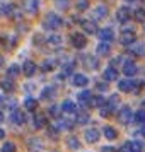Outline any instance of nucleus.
<instances>
[{"instance_id": "1", "label": "nucleus", "mask_w": 145, "mask_h": 152, "mask_svg": "<svg viewBox=\"0 0 145 152\" xmlns=\"http://www.w3.org/2000/svg\"><path fill=\"white\" fill-rule=\"evenodd\" d=\"M62 24H63L62 17H60L58 14H55V12L46 14L44 15V21H43V26H44L46 29H50V31H55V29L62 28Z\"/></svg>"}, {"instance_id": "2", "label": "nucleus", "mask_w": 145, "mask_h": 152, "mask_svg": "<svg viewBox=\"0 0 145 152\" xmlns=\"http://www.w3.org/2000/svg\"><path fill=\"white\" fill-rule=\"evenodd\" d=\"M43 140L39 137H31L28 138V151L29 152H41L43 151Z\"/></svg>"}, {"instance_id": "3", "label": "nucleus", "mask_w": 145, "mask_h": 152, "mask_svg": "<svg viewBox=\"0 0 145 152\" xmlns=\"http://www.w3.org/2000/svg\"><path fill=\"white\" fill-rule=\"evenodd\" d=\"M38 9H39L38 0H22V10H24V12L34 15L36 12H38Z\"/></svg>"}, {"instance_id": "4", "label": "nucleus", "mask_w": 145, "mask_h": 152, "mask_svg": "<svg viewBox=\"0 0 145 152\" xmlns=\"http://www.w3.org/2000/svg\"><path fill=\"white\" fill-rule=\"evenodd\" d=\"M131 118H133V113H131V108H128V106H123L121 110H119V113H118V120H119V123H130Z\"/></svg>"}, {"instance_id": "5", "label": "nucleus", "mask_w": 145, "mask_h": 152, "mask_svg": "<svg viewBox=\"0 0 145 152\" xmlns=\"http://www.w3.org/2000/svg\"><path fill=\"white\" fill-rule=\"evenodd\" d=\"M7 15L12 19V21H17V22H21L22 21V12H21V9L17 7L15 4H9V7H7Z\"/></svg>"}, {"instance_id": "6", "label": "nucleus", "mask_w": 145, "mask_h": 152, "mask_svg": "<svg viewBox=\"0 0 145 152\" xmlns=\"http://www.w3.org/2000/svg\"><path fill=\"white\" fill-rule=\"evenodd\" d=\"M118 87H119V91H123V92H138V86L131 79H128V80H119L118 82Z\"/></svg>"}, {"instance_id": "7", "label": "nucleus", "mask_w": 145, "mask_h": 152, "mask_svg": "<svg viewBox=\"0 0 145 152\" xmlns=\"http://www.w3.org/2000/svg\"><path fill=\"white\" fill-rule=\"evenodd\" d=\"M72 45L75 46L77 50H82L85 48V45H87V38L80 33H75V34H72Z\"/></svg>"}, {"instance_id": "8", "label": "nucleus", "mask_w": 145, "mask_h": 152, "mask_svg": "<svg viewBox=\"0 0 145 152\" xmlns=\"http://www.w3.org/2000/svg\"><path fill=\"white\" fill-rule=\"evenodd\" d=\"M84 137H85V140L89 144H96L97 140H99V137H101V132L97 130V128H87L85 133H84Z\"/></svg>"}, {"instance_id": "9", "label": "nucleus", "mask_w": 145, "mask_h": 152, "mask_svg": "<svg viewBox=\"0 0 145 152\" xmlns=\"http://www.w3.org/2000/svg\"><path fill=\"white\" fill-rule=\"evenodd\" d=\"M131 17V10L128 7H119L116 10V19L118 22H128Z\"/></svg>"}, {"instance_id": "10", "label": "nucleus", "mask_w": 145, "mask_h": 152, "mask_svg": "<svg viewBox=\"0 0 145 152\" xmlns=\"http://www.w3.org/2000/svg\"><path fill=\"white\" fill-rule=\"evenodd\" d=\"M119 43L123 46H131V43H135V33L133 31H125V33H121Z\"/></svg>"}, {"instance_id": "11", "label": "nucleus", "mask_w": 145, "mask_h": 152, "mask_svg": "<svg viewBox=\"0 0 145 152\" xmlns=\"http://www.w3.org/2000/svg\"><path fill=\"white\" fill-rule=\"evenodd\" d=\"M22 74L26 77H33L36 74V63L33 60H26L22 65Z\"/></svg>"}, {"instance_id": "12", "label": "nucleus", "mask_w": 145, "mask_h": 152, "mask_svg": "<svg viewBox=\"0 0 145 152\" xmlns=\"http://www.w3.org/2000/svg\"><path fill=\"white\" fill-rule=\"evenodd\" d=\"M72 84H74L75 87H85V86L89 84V79L84 75V74H74V75H72Z\"/></svg>"}, {"instance_id": "13", "label": "nucleus", "mask_w": 145, "mask_h": 152, "mask_svg": "<svg viewBox=\"0 0 145 152\" xmlns=\"http://www.w3.org/2000/svg\"><path fill=\"white\" fill-rule=\"evenodd\" d=\"M80 26H82V29L87 33V34H94V33H97L96 22L89 21V19H84V21H80Z\"/></svg>"}, {"instance_id": "14", "label": "nucleus", "mask_w": 145, "mask_h": 152, "mask_svg": "<svg viewBox=\"0 0 145 152\" xmlns=\"http://www.w3.org/2000/svg\"><path fill=\"white\" fill-rule=\"evenodd\" d=\"M10 121H12L14 125H22L24 121H26V115H24L21 110H14L12 115H10Z\"/></svg>"}, {"instance_id": "15", "label": "nucleus", "mask_w": 145, "mask_h": 152, "mask_svg": "<svg viewBox=\"0 0 145 152\" xmlns=\"http://www.w3.org/2000/svg\"><path fill=\"white\" fill-rule=\"evenodd\" d=\"M121 152H142V145L138 142H126L121 147Z\"/></svg>"}, {"instance_id": "16", "label": "nucleus", "mask_w": 145, "mask_h": 152, "mask_svg": "<svg viewBox=\"0 0 145 152\" xmlns=\"http://www.w3.org/2000/svg\"><path fill=\"white\" fill-rule=\"evenodd\" d=\"M97 34H99V38H101V39H103L104 43L111 41V39L114 38V33H113V29H111V28H104V29H101V31H97Z\"/></svg>"}, {"instance_id": "17", "label": "nucleus", "mask_w": 145, "mask_h": 152, "mask_svg": "<svg viewBox=\"0 0 145 152\" xmlns=\"http://www.w3.org/2000/svg\"><path fill=\"white\" fill-rule=\"evenodd\" d=\"M84 62H85V67L90 69V70H97V69H99V62H97L96 56L85 55V56H84Z\"/></svg>"}, {"instance_id": "18", "label": "nucleus", "mask_w": 145, "mask_h": 152, "mask_svg": "<svg viewBox=\"0 0 145 152\" xmlns=\"http://www.w3.org/2000/svg\"><path fill=\"white\" fill-rule=\"evenodd\" d=\"M123 74L126 77H133L135 74H137V65L133 62H125L123 65Z\"/></svg>"}, {"instance_id": "19", "label": "nucleus", "mask_w": 145, "mask_h": 152, "mask_svg": "<svg viewBox=\"0 0 145 152\" xmlns=\"http://www.w3.org/2000/svg\"><path fill=\"white\" fill-rule=\"evenodd\" d=\"M60 108H62L63 113H75V111H77L75 103H74V101H70V99H65V101L62 103V106H60Z\"/></svg>"}, {"instance_id": "20", "label": "nucleus", "mask_w": 145, "mask_h": 152, "mask_svg": "<svg viewBox=\"0 0 145 152\" xmlns=\"http://www.w3.org/2000/svg\"><path fill=\"white\" fill-rule=\"evenodd\" d=\"M92 15H94V19H104V17L108 15V9H106V5H97V7L92 10Z\"/></svg>"}, {"instance_id": "21", "label": "nucleus", "mask_w": 145, "mask_h": 152, "mask_svg": "<svg viewBox=\"0 0 145 152\" xmlns=\"http://www.w3.org/2000/svg\"><path fill=\"white\" fill-rule=\"evenodd\" d=\"M103 77H104V80H108V82H111V80H116V79H118V70L113 69V67H109V69L104 70Z\"/></svg>"}, {"instance_id": "22", "label": "nucleus", "mask_w": 145, "mask_h": 152, "mask_svg": "<svg viewBox=\"0 0 145 152\" xmlns=\"http://www.w3.org/2000/svg\"><path fill=\"white\" fill-rule=\"evenodd\" d=\"M96 51H97V55H101V56H108L109 55V51H111V46H109V43H99L97 45V48H96Z\"/></svg>"}, {"instance_id": "23", "label": "nucleus", "mask_w": 145, "mask_h": 152, "mask_svg": "<svg viewBox=\"0 0 145 152\" xmlns=\"http://www.w3.org/2000/svg\"><path fill=\"white\" fill-rule=\"evenodd\" d=\"M33 123H34L36 128H43V126H46V118L43 113H36L34 118H33Z\"/></svg>"}, {"instance_id": "24", "label": "nucleus", "mask_w": 145, "mask_h": 152, "mask_svg": "<svg viewBox=\"0 0 145 152\" xmlns=\"http://www.w3.org/2000/svg\"><path fill=\"white\" fill-rule=\"evenodd\" d=\"M19 74H21V67H19L17 63H14V65H10V67H9V70H7V79L14 80Z\"/></svg>"}, {"instance_id": "25", "label": "nucleus", "mask_w": 145, "mask_h": 152, "mask_svg": "<svg viewBox=\"0 0 145 152\" xmlns=\"http://www.w3.org/2000/svg\"><path fill=\"white\" fill-rule=\"evenodd\" d=\"M0 89L5 91V92H12V91H14V80H10V79H2V80H0Z\"/></svg>"}, {"instance_id": "26", "label": "nucleus", "mask_w": 145, "mask_h": 152, "mask_svg": "<svg viewBox=\"0 0 145 152\" xmlns=\"http://www.w3.org/2000/svg\"><path fill=\"white\" fill-rule=\"evenodd\" d=\"M46 45L48 46H60L62 45V36L60 34H51L46 38Z\"/></svg>"}, {"instance_id": "27", "label": "nucleus", "mask_w": 145, "mask_h": 152, "mask_svg": "<svg viewBox=\"0 0 145 152\" xmlns=\"http://www.w3.org/2000/svg\"><path fill=\"white\" fill-rule=\"evenodd\" d=\"M89 104L92 108H103V106H106V101H104L103 96H94V97H90Z\"/></svg>"}, {"instance_id": "28", "label": "nucleus", "mask_w": 145, "mask_h": 152, "mask_svg": "<svg viewBox=\"0 0 145 152\" xmlns=\"http://www.w3.org/2000/svg\"><path fill=\"white\" fill-rule=\"evenodd\" d=\"M55 94H56L55 87L48 86V87H44V89L41 91V99H51V97H55Z\"/></svg>"}, {"instance_id": "29", "label": "nucleus", "mask_w": 145, "mask_h": 152, "mask_svg": "<svg viewBox=\"0 0 145 152\" xmlns=\"http://www.w3.org/2000/svg\"><path fill=\"white\" fill-rule=\"evenodd\" d=\"M67 145H68L70 151H77L79 147H80V142H79V138L74 137V135H70L68 138H67Z\"/></svg>"}, {"instance_id": "30", "label": "nucleus", "mask_w": 145, "mask_h": 152, "mask_svg": "<svg viewBox=\"0 0 145 152\" xmlns=\"http://www.w3.org/2000/svg\"><path fill=\"white\" fill-rule=\"evenodd\" d=\"M104 137L108 138V140H114L118 137V132L113 128V126H104Z\"/></svg>"}, {"instance_id": "31", "label": "nucleus", "mask_w": 145, "mask_h": 152, "mask_svg": "<svg viewBox=\"0 0 145 152\" xmlns=\"http://www.w3.org/2000/svg\"><path fill=\"white\" fill-rule=\"evenodd\" d=\"M130 51L135 53V55H138V56H145V43H137Z\"/></svg>"}, {"instance_id": "32", "label": "nucleus", "mask_w": 145, "mask_h": 152, "mask_svg": "<svg viewBox=\"0 0 145 152\" xmlns=\"http://www.w3.org/2000/svg\"><path fill=\"white\" fill-rule=\"evenodd\" d=\"M75 121L77 123H80V125H85L87 121H89V113H87V111H79V113H77Z\"/></svg>"}, {"instance_id": "33", "label": "nucleus", "mask_w": 145, "mask_h": 152, "mask_svg": "<svg viewBox=\"0 0 145 152\" xmlns=\"http://www.w3.org/2000/svg\"><path fill=\"white\" fill-rule=\"evenodd\" d=\"M24 108H26L28 111H34L36 108H38V101L33 99V97H28V99L24 101Z\"/></svg>"}, {"instance_id": "34", "label": "nucleus", "mask_w": 145, "mask_h": 152, "mask_svg": "<svg viewBox=\"0 0 145 152\" xmlns=\"http://www.w3.org/2000/svg\"><path fill=\"white\" fill-rule=\"evenodd\" d=\"M118 104H119V96H118V94H113V96L109 97V101L106 103V106H108V108L113 111V110H114V108L118 106Z\"/></svg>"}, {"instance_id": "35", "label": "nucleus", "mask_w": 145, "mask_h": 152, "mask_svg": "<svg viewBox=\"0 0 145 152\" xmlns=\"http://www.w3.org/2000/svg\"><path fill=\"white\" fill-rule=\"evenodd\" d=\"M90 91H82V92H80V94H79V101H80V103L82 104H89V101H90Z\"/></svg>"}, {"instance_id": "36", "label": "nucleus", "mask_w": 145, "mask_h": 152, "mask_svg": "<svg viewBox=\"0 0 145 152\" xmlns=\"http://www.w3.org/2000/svg\"><path fill=\"white\" fill-rule=\"evenodd\" d=\"M55 7L60 10H67L70 7V0H55Z\"/></svg>"}, {"instance_id": "37", "label": "nucleus", "mask_w": 145, "mask_h": 152, "mask_svg": "<svg viewBox=\"0 0 145 152\" xmlns=\"http://www.w3.org/2000/svg\"><path fill=\"white\" fill-rule=\"evenodd\" d=\"M55 65H56L55 60H44V62H43V65H41V69L44 70V72H50V70L55 69Z\"/></svg>"}, {"instance_id": "38", "label": "nucleus", "mask_w": 145, "mask_h": 152, "mask_svg": "<svg viewBox=\"0 0 145 152\" xmlns=\"http://www.w3.org/2000/svg\"><path fill=\"white\" fill-rule=\"evenodd\" d=\"M133 15H135V21L137 22H145V9H137Z\"/></svg>"}, {"instance_id": "39", "label": "nucleus", "mask_w": 145, "mask_h": 152, "mask_svg": "<svg viewBox=\"0 0 145 152\" xmlns=\"http://www.w3.org/2000/svg\"><path fill=\"white\" fill-rule=\"evenodd\" d=\"M75 7H77V10H87L89 9V0H77Z\"/></svg>"}, {"instance_id": "40", "label": "nucleus", "mask_w": 145, "mask_h": 152, "mask_svg": "<svg viewBox=\"0 0 145 152\" xmlns=\"http://www.w3.org/2000/svg\"><path fill=\"white\" fill-rule=\"evenodd\" d=\"M48 135L51 138H58V135H60V128H58V126H53V125L48 126Z\"/></svg>"}, {"instance_id": "41", "label": "nucleus", "mask_w": 145, "mask_h": 152, "mask_svg": "<svg viewBox=\"0 0 145 152\" xmlns=\"http://www.w3.org/2000/svg\"><path fill=\"white\" fill-rule=\"evenodd\" d=\"M133 118H135V121H138V123H145V110L137 111V113L133 115Z\"/></svg>"}, {"instance_id": "42", "label": "nucleus", "mask_w": 145, "mask_h": 152, "mask_svg": "<svg viewBox=\"0 0 145 152\" xmlns=\"http://www.w3.org/2000/svg\"><path fill=\"white\" fill-rule=\"evenodd\" d=\"M74 123H75V120H74V118H63L62 120V125L63 126H65V128H74Z\"/></svg>"}, {"instance_id": "43", "label": "nucleus", "mask_w": 145, "mask_h": 152, "mask_svg": "<svg viewBox=\"0 0 145 152\" xmlns=\"http://www.w3.org/2000/svg\"><path fill=\"white\" fill-rule=\"evenodd\" d=\"M2 152H15V145L12 142H5L2 145Z\"/></svg>"}, {"instance_id": "44", "label": "nucleus", "mask_w": 145, "mask_h": 152, "mask_svg": "<svg viewBox=\"0 0 145 152\" xmlns=\"http://www.w3.org/2000/svg\"><path fill=\"white\" fill-rule=\"evenodd\" d=\"M72 70H74V63H67V65L63 67V74H62V77L70 75V74H72Z\"/></svg>"}, {"instance_id": "45", "label": "nucleus", "mask_w": 145, "mask_h": 152, "mask_svg": "<svg viewBox=\"0 0 145 152\" xmlns=\"http://www.w3.org/2000/svg\"><path fill=\"white\" fill-rule=\"evenodd\" d=\"M60 111H62V108H58V106H51V108H50V115H51L53 118H58Z\"/></svg>"}, {"instance_id": "46", "label": "nucleus", "mask_w": 145, "mask_h": 152, "mask_svg": "<svg viewBox=\"0 0 145 152\" xmlns=\"http://www.w3.org/2000/svg\"><path fill=\"white\" fill-rule=\"evenodd\" d=\"M5 106H7V108H10V110L14 111V110H17V101H15V97L14 99H7V101H5Z\"/></svg>"}, {"instance_id": "47", "label": "nucleus", "mask_w": 145, "mask_h": 152, "mask_svg": "<svg viewBox=\"0 0 145 152\" xmlns=\"http://www.w3.org/2000/svg\"><path fill=\"white\" fill-rule=\"evenodd\" d=\"M7 7H9V4L0 0V15H7Z\"/></svg>"}, {"instance_id": "48", "label": "nucleus", "mask_w": 145, "mask_h": 152, "mask_svg": "<svg viewBox=\"0 0 145 152\" xmlns=\"http://www.w3.org/2000/svg\"><path fill=\"white\" fill-rule=\"evenodd\" d=\"M111 115V110L108 108V106H104V108H101V116L106 118V116H109Z\"/></svg>"}, {"instance_id": "49", "label": "nucleus", "mask_w": 145, "mask_h": 152, "mask_svg": "<svg viewBox=\"0 0 145 152\" xmlns=\"http://www.w3.org/2000/svg\"><path fill=\"white\" fill-rule=\"evenodd\" d=\"M24 89L28 91V92H31V89H34V84H26V86H24Z\"/></svg>"}, {"instance_id": "50", "label": "nucleus", "mask_w": 145, "mask_h": 152, "mask_svg": "<svg viewBox=\"0 0 145 152\" xmlns=\"http://www.w3.org/2000/svg\"><path fill=\"white\" fill-rule=\"evenodd\" d=\"M97 89H99V91H106V89H108V86H106V84H97Z\"/></svg>"}, {"instance_id": "51", "label": "nucleus", "mask_w": 145, "mask_h": 152, "mask_svg": "<svg viewBox=\"0 0 145 152\" xmlns=\"http://www.w3.org/2000/svg\"><path fill=\"white\" fill-rule=\"evenodd\" d=\"M101 152H114V149H111V147H104V149H101Z\"/></svg>"}, {"instance_id": "52", "label": "nucleus", "mask_w": 145, "mask_h": 152, "mask_svg": "<svg viewBox=\"0 0 145 152\" xmlns=\"http://www.w3.org/2000/svg\"><path fill=\"white\" fill-rule=\"evenodd\" d=\"M4 137H5V130H2V128H0V140H2Z\"/></svg>"}, {"instance_id": "53", "label": "nucleus", "mask_w": 145, "mask_h": 152, "mask_svg": "<svg viewBox=\"0 0 145 152\" xmlns=\"http://www.w3.org/2000/svg\"><path fill=\"white\" fill-rule=\"evenodd\" d=\"M2 121H4V113L0 111V123H2Z\"/></svg>"}, {"instance_id": "54", "label": "nucleus", "mask_w": 145, "mask_h": 152, "mask_svg": "<svg viewBox=\"0 0 145 152\" xmlns=\"http://www.w3.org/2000/svg\"><path fill=\"white\" fill-rule=\"evenodd\" d=\"M2 65H4V56L0 55V67H2Z\"/></svg>"}, {"instance_id": "55", "label": "nucleus", "mask_w": 145, "mask_h": 152, "mask_svg": "<svg viewBox=\"0 0 145 152\" xmlns=\"http://www.w3.org/2000/svg\"><path fill=\"white\" fill-rule=\"evenodd\" d=\"M140 133H142V135H144V137H145V125H144V128L140 130Z\"/></svg>"}, {"instance_id": "56", "label": "nucleus", "mask_w": 145, "mask_h": 152, "mask_svg": "<svg viewBox=\"0 0 145 152\" xmlns=\"http://www.w3.org/2000/svg\"><path fill=\"white\" fill-rule=\"evenodd\" d=\"M142 104H144V108H145V99H144V101H142Z\"/></svg>"}, {"instance_id": "57", "label": "nucleus", "mask_w": 145, "mask_h": 152, "mask_svg": "<svg viewBox=\"0 0 145 152\" xmlns=\"http://www.w3.org/2000/svg\"><path fill=\"white\" fill-rule=\"evenodd\" d=\"M126 2H135V0H126Z\"/></svg>"}, {"instance_id": "58", "label": "nucleus", "mask_w": 145, "mask_h": 152, "mask_svg": "<svg viewBox=\"0 0 145 152\" xmlns=\"http://www.w3.org/2000/svg\"><path fill=\"white\" fill-rule=\"evenodd\" d=\"M2 101H4V99H2V96H0V103H2Z\"/></svg>"}]
</instances>
